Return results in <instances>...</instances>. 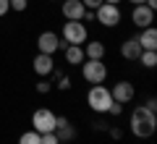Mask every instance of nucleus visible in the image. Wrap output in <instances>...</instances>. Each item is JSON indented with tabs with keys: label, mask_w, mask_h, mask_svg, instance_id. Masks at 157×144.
<instances>
[{
	"label": "nucleus",
	"mask_w": 157,
	"mask_h": 144,
	"mask_svg": "<svg viewBox=\"0 0 157 144\" xmlns=\"http://www.w3.org/2000/svg\"><path fill=\"white\" fill-rule=\"evenodd\" d=\"M55 71V63H52V55H45V53H37V58H34V73L37 76H50V73Z\"/></svg>",
	"instance_id": "11"
},
{
	"label": "nucleus",
	"mask_w": 157,
	"mask_h": 144,
	"mask_svg": "<svg viewBox=\"0 0 157 144\" xmlns=\"http://www.w3.org/2000/svg\"><path fill=\"white\" fill-rule=\"evenodd\" d=\"M136 39H139L141 50H157V29L155 26H144Z\"/></svg>",
	"instance_id": "13"
},
{
	"label": "nucleus",
	"mask_w": 157,
	"mask_h": 144,
	"mask_svg": "<svg viewBox=\"0 0 157 144\" xmlns=\"http://www.w3.org/2000/svg\"><path fill=\"white\" fill-rule=\"evenodd\" d=\"M89 39V32H86L84 21H66L63 26V42L66 45H84Z\"/></svg>",
	"instance_id": "4"
},
{
	"label": "nucleus",
	"mask_w": 157,
	"mask_h": 144,
	"mask_svg": "<svg viewBox=\"0 0 157 144\" xmlns=\"http://www.w3.org/2000/svg\"><path fill=\"white\" fill-rule=\"evenodd\" d=\"M131 21H134L139 29L152 26V21H155V11H152V8H147L144 3H141V6H134V11H131Z\"/></svg>",
	"instance_id": "9"
},
{
	"label": "nucleus",
	"mask_w": 157,
	"mask_h": 144,
	"mask_svg": "<svg viewBox=\"0 0 157 144\" xmlns=\"http://www.w3.org/2000/svg\"><path fill=\"white\" fill-rule=\"evenodd\" d=\"M58 142H71L73 136H76V131H73V126L71 123H68V126H63V128H58Z\"/></svg>",
	"instance_id": "17"
},
{
	"label": "nucleus",
	"mask_w": 157,
	"mask_h": 144,
	"mask_svg": "<svg viewBox=\"0 0 157 144\" xmlns=\"http://www.w3.org/2000/svg\"><path fill=\"white\" fill-rule=\"evenodd\" d=\"M84 13H86V8L81 0H66L63 3V16L68 21H84Z\"/></svg>",
	"instance_id": "10"
},
{
	"label": "nucleus",
	"mask_w": 157,
	"mask_h": 144,
	"mask_svg": "<svg viewBox=\"0 0 157 144\" xmlns=\"http://www.w3.org/2000/svg\"><path fill=\"white\" fill-rule=\"evenodd\" d=\"M81 76H84L89 84H105L107 66L102 60H89V58H86V60L81 63Z\"/></svg>",
	"instance_id": "3"
},
{
	"label": "nucleus",
	"mask_w": 157,
	"mask_h": 144,
	"mask_svg": "<svg viewBox=\"0 0 157 144\" xmlns=\"http://www.w3.org/2000/svg\"><path fill=\"white\" fill-rule=\"evenodd\" d=\"M84 55L89 58V60H102L105 58V45L102 42H84Z\"/></svg>",
	"instance_id": "15"
},
{
	"label": "nucleus",
	"mask_w": 157,
	"mask_h": 144,
	"mask_svg": "<svg viewBox=\"0 0 157 144\" xmlns=\"http://www.w3.org/2000/svg\"><path fill=\"white\" fill-rule=\"evenodd\" d=\"M110 136H113V139H121V128L113 126V128H110Z\"/></svg>",
	"instance_id": "27"
},
{
	"label": "nucleus",
	"mask_w": 157,
	"mask_h": 144,
	"mask_svg": "<svg viewBox=\"0 0 157 144\" xmlns=\"http://www.w3.org/2000/svg\"><path fill=\"white\" fill-rule=\"evenodd\" d=\"M144 107H147V110H152V113H155V110H157V100H155V97H149Z\"/></svg>",
	"instance_id": "26"
},
{
	"label": "nucleus",
	"mask_w": 157,
	"mask_h": 144,
	"mask_svg": "<svg viewBox=\"0 0 157 144\" xmlns=\"http://www.w3.org/2000/svg\"><path fill=\"white\" fill-rule=\"evenodd\" d=\"M107 113H110V115H121V113H123V105L113 100V102H110V107H107Z\"/></svg>",
	"instance_id": "22"
},
{
	"label": "nucleus",
	"mask_w": 157,
	"mask_h": 144,
	"mask_svg": "<svg viewBox=\"0 0 157 144\" xmlns=\"http://www.w3.org/2000/svg\"><path fill=\"white\" fill-rule=\"evenodd\" d=\"M121 55H123L126 60H139V55H141L139 39H136V37H128L123 45H121Z\"/></svg>",
	"instance_id": "12"
},
{
	"label": "nucleus",
	"mask_w": 157,
	"mask_h": 144,
	"mask_svg": "<svg viewBox=\"0 0 157 144\" xmlns=\"http://www.w3.org/2000/svg\"><path fill=\"white\" fill-rule=\"evenodd\" d=\"M134 94H136V89H134V84H131V81H118L115 87L110 89V97L115 102H121V105L131 102V100H134Z\"/></svg>",
	"instance_id": "8"
},
{
	"label": "nucleus",
	"mask_w": 157,
	"mask_h": 144,
	"mask_svg": "<svg viewBox=\"0 0 157 144\" xmlns=\"http://www.w3.org/2000/svg\"><path fill=\"white\" fill-rule=\"evenodd\" d=\"M102 3H110V6H118V3H121V0H102Z\"/></svg>",
	"instance_id": "28"
},
{
	"label": "nucleus",
	"mask_w": 157,
	"mask_h": 144,
	"mask_svg": "<svg viewBox=\"0 0 157 144\" xmlns=\"http://www.w3.org/2000/svg\"><path fill=\"white\" fill-rule=\"evenodd\" d=\"M139 60H141V66H144V68H155L157 66V50H141Z\"/></svg>",
	"instance_id": "16"
},
{
	"label": "nucleus",
	"mask_w": 157,
	"mask_h": 144,
	"mask_svg": "<svg viewBox=\"0 0 157 144\" xmlns=\"http://www.w3.org/2000/svg\"><path fill=\"white\" fill-rule=\"evenodd\" d=\"M39 144H60V142H58V134L50 131V134H39Z\"/></svg>",
	"instance_id": "19"
},
{
	"label": "nucleus",
	"mask_w": 157,
	"mask_h": 144,
	"mask_svg": "<svg viewBox=\"0 0 157 144\" xmlns=\"http://www.w3.org/2000/svg\"><path fill=\"white\" fill-rule=\"evenodd\" d=\"M55 113L52 110H47V107H39V110H34V115H32V126H34V131L37 134H50V131H55Z\"/></svg>",
	"instance_id": "5"
},
{
	"label": "nucleus",
	"mask_w": 157,
	"mask_h": 144,
	"mask_svg": "<svg viewBox=\"0 0 157 144\" xmlns=\"http://www.w3.org/2000/svg\"><path fill=\"white\" fill-rule=\"evenodd\" d=\"M37 50L45 53V55H52V53H58V50H66V42H63L55 32H42L37 37Z\"/></svg>",
	"instance_id": "6"
},
{
	"label": "nucleus",
	"mask_w": 157,
	"mask_h": 144,
	"mask_svg": "<svg viewBox=\"0 0 157 144\" xmlns=\"http://www.w3.org/2000/svg\"><path fill=\"white\" fill-rule=\"evenodd\" d=\"M50 89H52V84L47 81V79H42V81L37 84V92H39V94H47V92H50Z\"/></svg>",
	"instance_id": "23"
},
{
	"label": "nucleus",
	"mask_w": 157,
	"mask_h": 144,
	"mask_svg": "<svg viewBox=\"0 0 157 144\" xmlns=\"http://www.w3.org/2000/svg\"><path fill=\"white\" fill-rule=\"evenodd\" d=\"M131 6H141V3H144V0H128Z\"/></svg>",
	"instance_id": "29"
},
{
	"label": "nucleus",
	"mask_w": 157,
	"mask_h": 144,
	"mask_svg": "<svg viewBox=\"0 0 157 144\" xmlns=\"http://www.w3.org/2000/svg\"><path fill=\"white\" fill-rule=\"evenodd\" d=\"M8 11H11V3L8 0H0V16H6Z\"/></svg>",
	"instance_id": "25"
},
{
	"label": "nucleus",
	"mask_w": 157,
	"mask_h": 144,
	"mask_svg": "<svg viewBox=\"0 0 157 144\" xmlns=\"http://www.w3.org/2000/svg\"><path fill=\"white\" fill-rule=\"evenodd\" d=\"M66 60L68 66H78V63H84L86 55H84V45H66Z\"/></svg>",
	"instance_id": "14"
},
{
	"label": "nucleus",
	"mask_w": 157,
	"mask_h": 144,
	"mask_svg": "<svg viewBox=\"0 0 157 144\" xmlns=\"http://www.w3.org/2000/svg\"><path fill=\"white\" fill-rule=\"evenodd\" d=\"M110 102H113L110 89H107V87H102V84H92L89 94H86V105H89L94 113H107Z\"/></svg>",
	"instance_id": "2"
},
{
	"label": "nucleus",
	"mask_w": 157,
	"mask_h": 144,
	"mask_svg": "<svg viewBox=\"0 0 157 144\" xmlns=\"http://www.w3.org/2000/svg\"><path fill=\"white\" fill-rule=\"evenodd\" d=\"M155 128H157V118H155V113L147 110L144 105H139L131 113V134H134V136L147 139V136L155 134Z\"/></svg>",
	"instance_id": "1"
},
{
	"label": "nucleus",
	"mask_w": 157,
	"mask_h": 144,
	"mask_svg": "<svg viewBox=\"0 0 157 144\" xmlns=\"http://www.w3.org/2000/svg\"><path fill=\"white\" fill-rule=\"evenodd\" d=\"M94 18L102 24V26L113 29V26L121 24V8H118V6H110V3H102V6L94 11Z\"/></svg>",
	"instance_id": "7"
},
{
	"label": "nucleus",
	"mask_w": 157,
	"mask_h": 144,
	"mask_svg": "<svg viewBox=\"0 0 157 144\" xmlns=\"http://www.w3.org/2000/svg\"><path fill=\"white\" fill-rule=\"evenodd\" d=\"M81 3H84L86 11H97V8L102 6V0H81Z\"/></svg>",
	"instance_id": "24"
},
{
	"label": "nucleus",
	"mask_w": 157,
	"mask_h": 144,
	"mask_svg": "<svg viewBox=\"0 0 157 144\" xmlns=\"http://www.w3.org/2000/svg\"><path fill=\"white\" fill-rule=\"evenodd\" d=\"M8 3H11V11H16V13L26 11V6H29V0H8Z\"/></svg>",
	"instance_id": "20"
},
{
	"label": "nucleus",
	"mask_w": 157,
	"mask_h": 144,
	"mask_svg": "<svg viewBox=\"0 0 157 144\" xmlns=\"http://www.w3.org/2000/svg\"><path fill=\"white\" fill-rule=\"evenodd\" d=\"M18 144H39V134L34 131V128L32 131H24L21 136H18Z\"/></svg>",
	"instance_id": "18"
},
{
	"label": "nucleus",
	"mask_w": 157,
	"mask_h": 144,
	"mask_svg": "<svg viewBox=\"0 0 157 144\" xmlns=\"http://www.w3.org/2000/svg\"><path fill=\"white\" fill-rule=\"evenodd\" d=\"M58 89H63V92L71 89V79H68L66 73H58Z\"/></svg>",
	"instance_id": "21"
}]
</instances>
